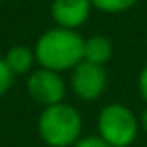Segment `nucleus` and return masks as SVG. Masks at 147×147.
<instances>
[{
  "mask_svg": "<svg viewBox=\"0 0 147 147\" xmlns=\"http://www.w3.org/2000/svg\"><path fill=\"white\" fill-rule=\"evenodd\" d=\"M36 61L49 71H73L84 61V39L76 30L54 28L41 34L34 47Z\"/></svg>",
  "mask_w": 147,
  "mask_h": 147,
  "instance_id": "nucleus-1",
  "label": "nucleus"
},
{
  "mask_svg": "<svg viewBox=\"0 0 147 147\" xmlns=\"http://www.w3.org/2000/svg\"><path fill=\"white\" fill-rule=\"evenodd\" d=\"M37 132L50 147H73L82 134V115L65 102L47 106L37 119Z\"/></svg>",
  "mask_w": 147,
  "mask_h": 147,
  "instance_id": "nucleus-2",
  "label": "nucleus"
},
{
  "mask_svg": "<svg viewBox=\"0 0 147 147\" xmlns=\"http://www.w3.org/2000/svg\"><path fill=\"white\" fill-rule=\"evenodd\" d=\"M99 136L112 147H129L138 138L140 119L129 106L112 102L100 110L97 119Z\"/></svg>",
  "mask_w": 147,
  "mask_h": 147,
  "instance_id": "nucleus-3",
  "label": "nucleus"
},
{
  "mask_svg": "<svg viewBox=\"0 0 147 147\" xmlns=\"http://www.w3.org/2000/svg\"><path fill=\"white\" fill-rule=\"evenodd\" d=\"M26 91L36 102L43 104V108H47V106H52V104L63 102L65 82L61 78V73L39 67L37 71H32L28 75Z\"/></svg>",
  "mask_w": 147,
  "mask_h": 147,
  "instance_id": "nucleus-4",
  "label": "nucleus"
},
{
  "mask_svg": "<svg viewBox=\"0 0 147 147\" xmlns=\"http://www.w3.org/2000/svg\"><path fill=\"white\" fill-rule=\"evenodd\" d=\"M106 86V73L102 65L80 61L71 71V90L82 100H95L102 95Z\"/></svg>",
  "mask_w": 147,
  "mask_h": 147,
  "instance_id": "nucleus-5",
  "label": "nucleus"
},
{
  "mask_svg": "<svg viewBox=\"0 0 147 147\" xmlns=\"http://www.w3.org/2000/svg\"><path fill=\"white\" fill-rule=\"evenodd\" d=\"M91 7V0H54L50 13L56 26L76 30L88 21Z\"/></svg>",
  "mask_w": 147,
  "mask_h": 147,
  "instance_id": "nucleus-6",
  "label": "nucleus"
},
{
  "mask_svg": "<svg viewBox=\"0 0 147 147\" xmlns=\"http://www.w3.org/2000/svg\"><path fill=\"white\" fill-rule=\"evenodd\" d=\"M7 69L11 71L13 76H21V75H28L32 71V65L36 61V54L30 47L26 45H13L4 56Z\"/></svg>",
  "mask_w": 147,
  "mask_h": 147,
  "instance_id": "nucleus-7",
  "label": "nucleus"
},
{
  "mask_svg": "<svg viewBox=\"0 0 147 147\" xmlns=\"http://www.w3.org/2000/svg\"><path fill=\"white\" fill-rule=\"evenodd\" d=\"M112 58V41L104 36H93L84 39V61L102 65Z\"/></svg>",
  "mask_w": 147,
  "mask_h": 147,
  "instance_id": "nucleus-8",
  "label": "nucleus"
},
{
  "mask_svg": "<svg viewBox=\"0 0 147 147\" xmlns=\"http://www.w3.org/2000/svg\"><path fill=\"white\" fill-rule=\"evenodd\" d=\"M138 0H91V6L104 13H121L136 4Z\"/></svg>",
  "mask_w": 147,
  "mask_h": 147,
  "instance_id": "nucleus-9",
  "label": "nucleus"
},
{
  "mask_svg": "<svg viewBox=\"0 0 147 147\" xmlns=\"http://www.w3.org/2000/svg\"><path fill=\"white\" fill-rule=\"evenodd\" d=\"M13 78H15V76L11 75V71L7 69L4 58H0V97L9 91L11 84H13Z\"/></svg>",
  "mask_w": 147,
  "mask_h": 147,
  "instance_id": "nucleus-10",
  "label": "nucleus"
},
{
  "mask_svg": "<svg viewBox=\"0 0 147 147\" xmlns=\"http://www.w3.org/2000/svg\"><path fill=\"white\" fill-rule=\"evenodd\" d=\"M73 147H112V145L106 144L100 136H88V138H80Z\"/></svg>",
  "mask_w": 147,
  "mask_h": 147,
  "instance_id": "nucleus-11",
  "label": "nucleus"
},
{
  "mask_svg": "<svg viewBox=\"0 0 147 147\" xmlns=\"http://www.w3.org/2000/svg\"><path fill=\"white\" fill-rule=\"evenodd\" d=\"M138 90H140L142 99H144L145 104H147V65L142 69L140 76H138Z\"/></svg>",
  "mask_w": 147,
  "mask_h": 147,
  "instance_id": "nucleus-12",
  "label": "nucleus"
},
{
  "mask_svg": "<svg viewBox=\"0 0 147 147\" xmlns=\"http://www.w3.org/2000/svg\"><path fill=\"white\" fill-rule=\"evenodd\" d=\"M140 127L147 132V108L142 112V115H140Z\"/></svg>",
  "mask_w": 147,
  "mask_h": 147,
  "instance_id": "nucleus-13",
  "label": "nucleus"
},
{
  "mask_svg": "<svg viewBox=\"0 0 147 147\" xmlns=\"http://www.w3.org/2000/svg\"><path fill=\"white\" fill-rule=\"evenodd\" d=\"M0 4H2V0H0Z\"/></svg>",
  "mask_w": 147,
  "mask_h": 147,
  "instance_id": "nucleus-14",
  "label": "nucleus"
}]
</instances>
